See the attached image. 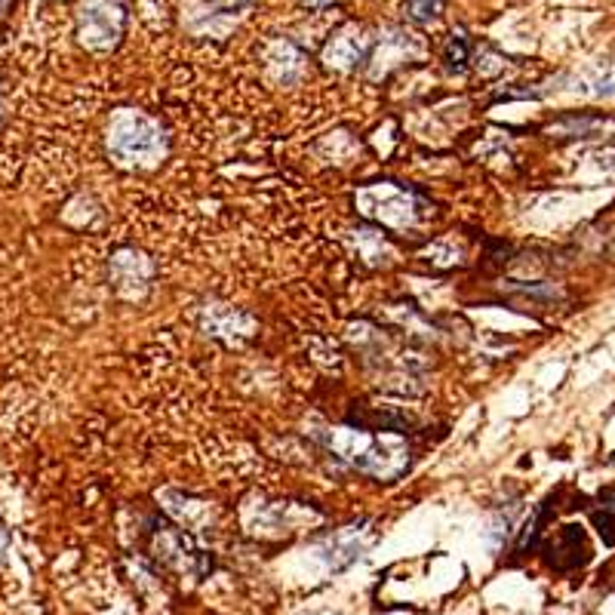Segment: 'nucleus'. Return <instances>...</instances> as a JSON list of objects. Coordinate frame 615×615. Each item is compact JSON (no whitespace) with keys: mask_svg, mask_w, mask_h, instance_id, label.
<instances>
[{"mask_svg":"<svg viewBox=\"0 0 615 615\" xmlns=\"http://www.w3.org/2000/svg\"><path fill=\"white\" fill-rule=\"evenodd\" d=\"M108 151L123 167H157L167 154V136H163L160 123L148 114L123 108L111 117L108 127Z\"/></svg>","mask_w":615,"mask_h":615,"instance_id":"obj_2","label":"nucleus"},{"mask_svg":"<svg viewBox=\"0 0 615 615\" xmlns=\"http://www.w3.org/2000/svg\"><path fill=\"white\" fill-rule=\"evenodd\" d=\"M443 62H446L449 71H456V74H462V71L468 68V62H471V47H468V40H465L462 34H453V37H449L446 53H443Z\"/></svg>","mask_w":615,"mask_h":615,"instance_id":"obj_10","label":"nucleus"},{"mask_svg":"<svg viewBox=\"0 0 615 615\" xmlns=\"http://www.w3.org/2000/svg\"><path fill=\"white\" fill-rule=\"evenodd\" d=\"M366 542H369V532L363 526H345V529L333 532V536L320 545V557L333 572H339V569H345L348 563H354L360 557Z\"/></svg>","mask_w":615,"mask_h":615,"instance_id":"obj_6","label":"nucleus"},{"mask_svg":"<svg viewBox=\"0 0 615 615\" xmlns=\"http://www.w3.org/2000/svg\"><path fill=\"white\" fill-rule=\"evenodd\" d=\"M210 4H216V7H243V4H250V0H210Z\"/></svg>","mask_w":615,"mask_h":615,"instance_id":"obj_14","label":"nucleus"},{"mask_svg":"<svg viewBox=\"0 0 615 615\" xmlns=\"http://www.w3.org/2000/svg\"><path fill=\"white\" fill-rule=\"evenodd\" d=\"M545 551H548V563L560 572L579 569L591 560V548L582 526H563Z\"/></svg>","mask_w":615,"mask_h":615,"instance_id":"obj_5","label":"nucleus"},{"mask_svg":"<svg viewBox=\"0 0 615 615\" xmlns=\"http://www.w3.org/2000/svg\"><path fill=\"white\" fill-rule=\"evenodd\" d=\"M406 13L416 22H431L440 13V0H406Z\"/></svg>","mask_w":615,"mask_h":615,"instance_id":"obj_11","label":"nucleus"},{"mask_svg":"<svg viewBox=\"0 0 615 615\" xmlns=\"http://www.w3.org/2000/svg\"><path fill=\"white\" fill-rule=\"evenodd\" d=\"M268 71L280 80V84H293L302 74V53L290 44V40H277L268 50Z\"/></svg>","mask_w":615,"mask_h":615,"instance_id":"obj_8","label":"nucleus"},{"mask_svg":"<svg viewBox=\"0 0 615 615\" xmlns=\"http://www.w3.org/2000/svg\"><path fill=\"white\" fill-rule=\"evenodd\" d=\"M357 203L363 207V216L376 219L388 228H406L416 222V203L406 191L382 185V188H366L357 194Z\"/></svg>","mask_w":615,"mask_h":615,"instance_id":"obj_4","label":"nucleus"},{"mask_svg":"<svg viewBox=\"0 0 615 615\" xmlns=\"http://www.w3.org/2000/svg\"><path fill=\"white\" fill-rule=\"evenodd\" d=\"M7 551H10V532L0 526V563L7 560Z\"/></svg>","mask_w":615,"mask_h":615,"instance_id":"obj_13","label":"nucleus"},{"mask_svg":"<svg viewBox=\"0 0 615 615\" xmlns=\"http://www.w3.org/2000/svg\"><path fill=\"white\" fill-rule=\"evenodd\" d=\"M366 50H369V37L360 25H348L342 28L333 40L330 47L323 50V59L330 68H339V71H348L354 65H360L366 59Z\"/></svg>","mask_w":615,"mask_h":615,"instance_id":"obj_7","label":"nucleus"},{"mask_svg":"<svg viewBox=\"0 0 615 615\" xmlns=\"http://www.w3.org/2000/svg\"><path fill=\"white\" fill-rule=\"evenodd\" d=\"M123 22H127L123 0H84L77 16L80 44L90 50H111L123 34Z\"/></svg>","mask_w":615,"mask_h":615,"instance_id":"obj_3","label":"nucleus"},{"mask_svg":"<svg viewBox=\"0 0 615 615\" xmlns=\"http://www.w3.org/2000/svg\"><path fill=\"white\" fill-rule=\"evenodd\" d=\"M311 7H326V4H333V0H308Z\"/></svg>","mask_w":615,"mask_h":615,"instance_id":"obj_15","label":"nucleus"},{"mask_svg":"<svg viewBox=\"0 0 615 615\" xmlns=\"http://www.w3.org/2000/svg\"><path fill=\"white\" fill-rule=\"evenodd\" d=\"M591 96H615V62L606 65V71L600 68L597 77L591 80Z\"/></svg>","mask_w":615,"mask_h":615,"instance_id":"obj_12","label":"nucleus"},{"mask_svg":"<svg viewBox=\"0 0 615 615\" xmlns=\"http://www.w3.org/2000/svg\"><path fill=\"white\" fill-rule=\"evenodd\" d=\"M591 520L606 545H615V489H603L597 505L591 508Z\"/></svg>","mask_w":615,"mask_h":615,"instance_id":"obj_9","label":"nucleus"},{"mask_svg":"<svg viewBox=\"0 0 615 615\" xmlns=\"http://www.w3.org/2000/svg\"><path fill=\"white\" fill-rule=\"evenodd\" d=\"M326 446L354 465L363 474H373L379 480H391L403 474L409 465V446L394 431H354V428H333L323 437Z\"/></svg>","mask_w":615,"mask_h":615,"instance_id":"obj_1","label":"nucleus"}]
</instances>
